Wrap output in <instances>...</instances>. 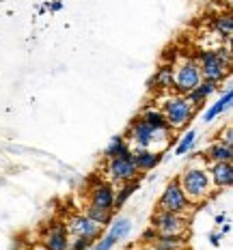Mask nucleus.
Listing matches in <instances>:
<instances>
[{
	"label": "nucleus",
	"instance_id": "obj_1",
	"mask_svg": "<svg viewBox=\"0 0 233 250\" xmlns=\"http://www.w3.org/2000/svg\"><path fill=\"white\" fill-rule=\"evenodd\" d=\"M229 50H207L199 54V69L203 80H212V82H220L229 76Z\"/></svg>",
	"mask_w": 233,
	"mask_h": 250
},
{
	"label": "nucleus",
	"instance_id": "obj_2",
	"mask_svg": "<svg viewBox=\"0 0 233 250\" xmlns=\"http://www.w3.org/2000/svg\"><path fill=\"white\" fill-rule=\"evenodd\" d=\"M162 114L170 129H184L194 119L196 108L186 100V95H170L162 104Z\"/></svg>",
	"mask_w": 233,
	"mask_h": 250
},
{
	"label": "nucleus",
	"instance_id": "obj_3",
	"mask_svg": "<svg viewBox=\"0 0 233 250\" xmlns=\"http://www.w3.org/2000/svg\"><path fill=\"white\" fill-rule=\"evenodd\" d=\"M179 186L190 201H201L212 192V179L207 168H188L179 177Z\"/></svg>",
	"mask_w": 233,
	"mask_h": 250
},
{
	"label": "nucleus",
	"instance_id": "obj_4",
	"mask_svg": "<svg viewBox=\"0 0 233 250\" xmlns=\"http://www.w3.org/2000/svg\"><path fill=\"white\" fill-rule=\"evenodd\" d=\"M203 80L196 61H181L177 67H173V88L177 91V95H188L192 88Z\"/></svg>",
	"mask_w": 233,
	"mask_h": 250
},
{
	"label": "nucleus",
	"instance_id": "obj_5",
	"mask_svg": "<svg viewBox=\"0 0 233 250\" xmlns=\"http://www.w3.org/2000/svg\"><path fill=\"white\" fill-rule=\"evenodd\" d=\"M126 140L127 145H132L134 149H151L158 140H162V143H167V136H160V134H155L151 127H149L147 123L143 121L141 117L134 119L132 123H129L127 127V134H126Z\"/></svg>",
	"mask_w": 233,
	"mask_h": 250
},
{
	"label": "nucleus",
	"instance_id": "obj_6",
	"mask_svg": "<svg viewBox=\"0 0 233 250\" xmlns=\"http://www.w3.org/2000/svg\"><path fill=\"white\" fill-rule=\"evenodd\" d=\"M190 201L186 196V192L181 190L179 181H170V184L164 188V192L160 194V201H158V209H164V211H173V213H186L190 209Z\"/></svg>",
	"mask_w": 233,
	"mask_h": 250
},
{
	"label": "nucleus",
	"instance_id": "obj_7",
	"mask_svg": "<svg viewBox=\"0 0 233 250\" xmlns=\"http://www.w3.org/2000/svg\"><path fill=\"white\" fill-rule=\"evenodd\" d=\"M108 177L117 184H126L129 179H136L138 175V168L134 164V158H132V149H126L121 155L117 158L108 160Z\"/></svg>",
	"mask_w": 233,
	"mask_h": 250
},
{
	"label": "nucleus",
	"instance_id": "obj_8",
	"mask_svg": "<svg viewBox=\"0 0 233 250\" xmlns=\"http://www.w3.org/2000/svg\"><path fill=\"white\" fill-rule=\"evenodd\" d=\"M186 227H188V222H186L184 213L158 209L151 218V229L160 235H181Z\"/></svg>",
	"mask_w": 233,
	"mask_h": 250
},
{
	"label": "nucleus",
	"instance_id": "obj_9",
	"mask_svg": "<svg viewBox=\"0 0 233 250\" xmlns=\"http://www.w3.org/2000/svg\"><path fill=\"white\" fill-rule=\"evenodd\" d=\"M129 231H132V220H129V218H117L110 225V231L102 239H95L91 250H112L119 242H123V239L129 235Z\"/></svg>",
	"mask_w": 233,
	"mask_h": 250
},
{
	"label": "nucleus",
	"instance_id": "obj_10",
	"mask_svg": "<svg viewBox=\"0 0 233 250\" xmlns=\"http://www.w3.org/2000/svg\"><path fill=\"white\" fill-rule=\"evenodd\" d=\"M102 225H97V222H93L86 213H80V216H74L69 220V227H67V231L71 233V235H82V237H89V239H100L102 235Z\"/></svg>",
	"mask_w": 233,
	"mask_h": 250
},
{
	"label": "nucleus",
	"instance_id": "obj_11",
	"mask_svg": "<svg viewBox=\"0 0 233 250\" xmlns=\"http://www.w3.org/2000/svg\"><path fill=\"white\" fill-rule=\"evenodd\" d=\"M43 248L45 250H69V231L67 225H52L48 233L43 235Z\"/></svg>",
	"mask_w": 233,
	"mask_h": 250
},
{
	"label": "nucleus",
	"instance_id": "obj_12",
	"mask_svg": "<svg viewBox=\"0 0 233 250\" xmlns=\"http://www.w3.org/2000/svg\"><path fill=\"white\" fill-rule=\"evenodd\" d=\"M91 203L100 205L104 209H112L115 211V188L108 181H97L91 188Z\"/></svg>",
	"mask_w": 233,
	"mask_h": 250
},
{
	"label": "nucleus",
	"instance_id": "obj_13",
	"mask_svg": "<svg viewBox=\"0 0 233 250\" xmlns=\"http://www.w3.org/2000/svg\"><path fill=\"white\" fill-rule=\"evenodd\" d=\"M132 158H134V164H136L138 170H153L155 166L164 160V153L153 151V149H134Z\"/></svg>",
	"mask_w": 233,
	"mask_h": 250
},
{
	"label": "nucleus",
	"instance_id": "obj_14",
	"mask_svg": "<svg viewBox=\"0 0 233 250\" xmlns=\"http://www.w3.org/2000/svg\"><path fill=\"white\" fill-rule=\"evenodd\" d=\"M207 173H210L212 186L231 188V184H233V166H231V162H216Z\"/></svg>",
	"mask_w": 233,
	"mask_h": 250
},
{
	"label": "nucleus",
	"instance_id": "obj_15",
	"mask_svg": "<svg viewBox=\"0 0 233 250\" xmlns=\"http://www.w3.org/2000/svg\"><path fill=\"white\" fill-rule=\"evenodd\" d=\"M216 88H218V82H212V80H201L199 84H196L192 91L188 93V95H186V100H188L190 104H192V106L196 108V110H199L201 106H203V104L207 102V97L212 95V93L216 91Z\"/></svg>",
	"mask_w": 233,
	"mask_h": 250
},
{
	"label": "nucleus",
	"instance_id": "obj_16",
	"mask_svg": "<svg viewBox=\"0 0 233 250\" xmlns=\"http://www.w3.org/2000/svg\"><path fill=\"white\" fill-rule=\"evenodd\" d=\"M141 119L149 125V127L153 129L155 134H160V136H167V138H169V136H170V132H173V129L169 127V123H167V119H164L162 110L149 108V110H145V112L141 114Z\"/></svg>",
	"mask_w": 233,
	"mask_h": 250
},
{
	"label": "nucleus",
	"instance_id": "obj_17",
	"mask_svg": "<svg viewBox=\"0 0 233 250\" xmlns=\"http://www.w3.org/2000/svg\"><path fill=\"white\" fill-rule=\"evenodd\" d=\"M231 97H233V91H231V86H227V88H225V93L220 95V100L216 102V104H212V106L205 110L203 121H205V123H212L216 117H220L222 112L229 110V108H231Z\"/></svg>",
	"mask_w": 233,
	"mask_h": 250
},
{
	"label": "nucleus",
	"instance_id": "obj_18",
	"mask_svg": "<svg viewBox=\"0 0 233 250\" xmlns=\"http://www.w3.org/2000/svg\"><path fill=\"white\" fill-rule=\"evenodd\" d=\"M153 248L155 250H184L186 248V239L184 233L181 235H155L153 239Z\"/></svg>",
	"mask_w": 233,
	"mask_h": 250
},
{
	"label": "nucleus",
	"instance_id": "obj_19",
	"mask_svg": "<svg viewBox=\"0 0 233 250\" xmlns=\"http://www.w3.org/2000/svg\"><path fill=\"white\" fill-rule=\"evenodd\" d=\"M151 84H153V88H160V91H169V88H173V65H170V62L162 65L158 71H155Z\"/></svg>",
	"mask_w": 233,
	"mask_h": 250
},
{
	"label": "nucleus",
	"instance_id": "obj_20",
	"mask_svg": "<svg viewBox=\"0 0 233 250\" xmlns=\"http://www.w3.org/2000/svg\"><path fill=\"white\" fill-rule=\"evenodd\" d=\"M210 162H231V158H233V149L229 147V145H225V143H216V145H212L210 149H207V155H205Z\"/></svg>",
	"mask_w": 233,
	"mask_h": 250
},
{
	"label": "nucleus",
	"instance_id": "obj_21",
	"mask_svg": "<svg viewBox=\"0 0 233 250\" xmlns=\"http://www.w3.org/2000/svg\"><path fill=\"white\" fill-rule=\"evenodd\" d=\"M138 188H141V184H138L136 179H129V181H126V184H121V190L115 192V209H121V207L127 203V199L138 190Z\"/></svg>",
	"mask_w": 233,
	"mask_h": 250
},
{
	"label": "nucleus",
	"instance_id": "obj_22",
	"mask_svg": "<svg viewBox=\"0 0 233 250\" xmlns=\"http://www.w3.org/2000/svg\"><path fill=\"white\" fill-rule=\"evenodd\" d=\"M112 209H104V207H100V205H91L86 207V216L91 218L93 222H97V225H102V227H106V225H110L112 222Z\"/></svg>",
	"mask_w": 233,
	"mask_h": 250
},
{
	"label": "nucleus",
	"instance_id": "obj_23",
	"mask_svg": "<svg viewBox=\"0 0 233 250\" xmlns=\"http://www.w3.org/2000/svg\"><path fill=\"white\" fill-rule=\"evenodd\" d=\"M126 149H129L126 136H115L110 143H108V147H106V151H104V155H106V160H112V158H117V155H121Z\"/></svg>",
	"mask_w": 233,
	"mask_h": 250
},
{
	"label": "nucleus",
	"instance_id": "obj_24",
	"mask_svg": "<svg viewBox=\"0 0 233 250\" xmlns=\"http://www.w3.org/2000/svg\"><path fill=\"white\" fill-rule=\"evenodd\" d=\"M194 143H196V132L194 129H188V134H184V136L179 138V143H177V147H175V155H186V153H190L194 147Z\"/></svg>",
	"mask_w": 233,
	"mask_h": 250
},
{
	"label": "nucleus",
	"instance_id": "obj_25",
	"mask_svg": "<svg viewBox=\"0 0 233 250\" xmlns=\"http://www.w3.org/2000/svg\"><path fill=\"white\" fill-rule=\"evenodd\" d=\"M214 30L218 35H222V37H229V35L233 33V20L229 13L225 15H218V18L214 20Z\"/></svg>",
	"mask_w": 233,
	"mask_h": 250
},
{
	"label": "nucleus",
	"instance_id": "obj_26",
	"mask_svg": "<svg viewBox=\"0 0 233 250\" xmlns=\"http://www.w3.org/2000/svg\"><path fill=\"white\" fill-rule=\"evenodd\" d=\"M93 239L89 237H82V235H76L74 239H69V250H91L93 248Z\"/></svg>",
	"mask_w": 233,
	"mask_h": 250
},
{
	"label": "nucleus",
	"instance_id": "obj_27",
	"mask_svg": "<svg viewBox=\"0 0 233 250\" xmlns=\"http://www.w3.org/2000/svg\"><path fill=\"white\" fill-rule=\"evenodd\" d=\"M155 235H158V233H155L153 229H149V231H147V233H145V235H143V242H145V244H153Z\"/></svg>",
	"mask_w": 233,
	"mask_h": 250
},
{
	"label": "nucleus",
	"instance_id": "obj_28",
	"mask_svg": "<svg viewBox=\"0 0 233 250\" xmlns=\"http://www.w3.org/2000/svg\"><path fill=\"white\" fill-rule=\"evenodd\" d=\"M220 143H225V145H233V132H231V127H227V132H225V138L220 140Z\"/></svg>",
	"mask_w": 233,
	"mask_h": 250
},
{
	"label": "nucleus",
	"instance_id": "obj_29",
	"mask_svg": "<svg viewBox=\"0 0 233 250\" xmlns=\"http://www.w3.org/2000/svg\"><path fill=\"white\" fill-rule=\"evenodd\" d=\"M210 242L214 244V246H220V242H222V233H212V235H210Z\"/></svg>",
	"mask_w": 233,
	"mask_h": 250
},
{
	"label": "nucleus",
	"instance_id": "obj_30",
	"mask_svg": "<svg viewBox=\"0 0 233 250\" xmlns=\"http://www.w3.org/2000/svg\"><path fill=\"white\" fill-rule=\"evenodd\" d=\"M229 231H231V227H229V225H225V227H222V231H220V233L225 235V233H229Z\"/></svg>",
	"mask_w": 233,
	"mask_h": 250
},
{
	"label": "nucleus",
	"instance_id": "obj_31",
	"mask_svg": "<svg viewBox=\"0 0 233 250\" xmlns=\"http://www.w3.org/2000/svg\"><path fill=\"white\" fill-rule=\"evenodd\" d=\"M141 250H155L153 246H145V248H141Z\"/></svg>",
	"mask_w": 233,
	"mask_h": 250
}]
</instances>
